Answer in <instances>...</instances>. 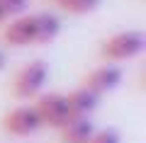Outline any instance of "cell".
<instances>
[{"label":"cell","instance_id":"3","mask_svg":"<svg viewBox=\"0 0 146 143\" xmlns=\"http://www.w3.org/2000/svg\"><path fill=\"white\" fill-rule=\"evenodd\" d=\"M34 109H36V117H39L42 126L61 129L73 119L71 109H68V102H66V95H61V92H44V95H39L34 102Z\"/></svg>","mask_w":146,"mask_h":143},{"label":"cell","instance_id":"10","mask_svg":"<svg viewBox=\"0 0 146 143\" xmlns=\"http://www.w3.org/2000/svg\"><path fill=\"white\" fill-rule=\"evenodd\" d=\"M102 0H66L63 3V10L71 12V15H85V12H93Z\"/></svg>","mask_w":146,"mask_h":143},{"label":"cell","instance_id":"5","mask_svg":"<svg viewBox=\"0 0 146 143\" xmlns=\"http://www.w3.org/2000/svg\"><path fill=\"white\" fill-rule=\"evenodd\" d=\"M122 82V68L115 66V63H105V66H98L85 75L83 87H88L95 95H105V92H112L117 85Z\"/></svg>","mask_w":146,"mask_h":143},{"label":"cell","instance_id":"13","mask_svg":"<svg viewBox=\"0 0 146 143\" xmlns=\"http://www.w3.org/2000/svg\"><path fill=\"white\" fill-rule=\"evenodd\" d=\"M5 66V56H3V51H0V68Z\"/></svg>","mask_w":146,"mask_h":143},{"label":"cell","instance_id":"7","mask_svg":"<svg viewBox=\"0 0 146 143\" xmlns=\"http://www.w3.org/2000/svg\"><path fill=\"white\" fill-rule=\"evenodd\" d=\"M32 27H34V46L54 41L61 32V22L51 12H34L32 15Z\"/></svg>","mask_w":146,"mask_h":143},{"label":"cell","instance_id":"2","mask_svg":"<svg viewBox=\"0 0 146 143\" xmlns=\"http://www.w3.org/2000/svg\"><path fill=\"white\" fill-rule=\"evenodd\" d=\"M49 80V63L36 58V61H29L15 73L12 78V92L15 97L20 100H32V97H39Z\"/></svg>","mask_w":146,"mask_h":143},{"label":"cell","instance_id":"11","mask_svg":"<svg viewBox=\"0 0 146 143\" xmlns=\"http://www.w3.org/2000/svg\"><path fill=\"white\" fill-rule=\"evenodd\" d=\"M29 0H0V10L5 12V17H20L27 10Z\"/></svg>","mask_w":146,"mask_h":143},{"label":"cell","instance_id":"14","mask_svg":"<svg viewBox=\"0 0 146 143\" xmlns=\"http://www.w3.org/2000/svg\"><path fill=\"white\" fill-rule=\"evenodd\" d=\"M3 20H7V17H5V12H3V10H0V22H3Z\"/></svg>","mask_w":146,"mask_h":143},{"label":"cell","instance_id":"12","mask_svg":"<svg viewBox=\"0 0 146 143\" xmlns=\"http://www.w3.org/2000/svg\"><path fill=\"white\" fill-rule=\"evenodd\" d=\"M88 143H119V133L115 129H102V131H95Z\"/></svg>","mask_w":146,"mask_h":143},{"label":"cell","instance_id":"6","mask_svg":"<svg viewBox=\"0 0 146 143\" xmlns=\"http://www.w3.org/2000/svg\"><path fill=\"white\" fill-rule=\"evenodd\" d=\"M3 41L10 46H34V27H32V15L12 17L10 24L3 29Z\"/></svg>","mask_w":146,"mask_h":143},{"label":"cell","instance_id":"1","mask_svg":"<svg viewBox=\"0 0 146 143\" xmlns=\"http://www.w3.org/2000/svg\"><path fill=\"white\" fill-rule=\"evenodd\" d=\"M146 46V36L144 32L139 29H124V32H117L112 34L110 39L102 41L100 46V53H102L105 61L110 63H117V61H129V58L139 56Z\"/></svg>","mask_w":146,"mask_h":143},{"label":"cell","instance_id":"8","mask_svg":"<svg viewBox=\"0 0 146 143\" xmlns=\"http://www.w3.org/2000/svg\"><path fill=\"white\" fill-rule=\"evenodd\" d=\"M66 102H68V109H71V117H83V119H90V114L98 109V102L100 97L95 92H90L88 87H78L66 95Z\"/></svg>","mask_w":146,"mask_h":143},{"label":"cell","instance_id":"15","mask_svg":"<svg viewBox=\"0 0 146 143\" xmlns=\"http://www.w3.org/2000/svg\"><path fill=\"white\" fill-rule=\"evenodd\" d=\"M51 3H56V5H63V3H66V0H51Z\"/></svg>","mask_w":146,"mask_h":143},{"label":"cell","instance_id":"4","mask_svg":"<svg viewBox=\"0 0 146 143\" xmlns=\"http://www.w3.org/2000/svg\"><path fill=\"white\" fill-rule=\"evenodd\" d=\"M3 129L12 136H32L42 129V121L36 117L34 104H20V107L10 109L3 119Z\"/></svg>","mask_w":146,"mask_h":143},{"label":"cell","instance_id":"9","mask_svg":"<svg viewBox=\"0 0 146 143\" xmlns=\"http://www.w3.org/2000/svg\"><path fill=\"white\" fill-rule=\"evenodd\" d=\"M61 131V143H88L95 133V126L90 119L83 117H73L66 126L58 129Z\"/></svg>","mask_w":146,"mask_h":143}]
</instances>
